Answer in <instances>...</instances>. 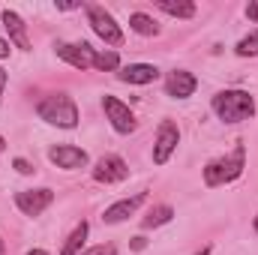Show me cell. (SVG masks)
<instances>
[{"label": "cell", "mask_w": 258, "mask_h": 255, "mask_svg": "<svg viewBox=\"0 0 258 255\" xmlns=\"http://www.w3.org/2000/svg\"><path fill=\"white\" fill-rule=\"evenodd\" d=\"M210 108L222 123H243L255 117V96L246 90H219L213 93Z\"/></svg>", "instance_id": "cell-1"}, {"label": "cell", "mask_w": 258, "mask_h": 255, "mask_svg": "<svg viewBox=\"0 0 258 255\" xmlns=\"http://www.w3.org/2000/svg\"><path fill=\"white\" fill-rule=\"evenodd\" d=\"M246 168V147L237 144L231 153L225 156H216L204 165V186L207 189H216V186H225V183H234Z\"/></svg>", "instance_id": "cell-2"}, {"label": "cell", "mask_w": 258, "mask_h": 255, "mask_svg": "<svg viewBox=\"0 0 258 255\" xmlns=\"http://www.w3.org/2000/svg\"><path fill=\"white\" fill-rule=\"evenodd\" d=\"M39 120H45L48 126H60V129H75L78 126V105L72 102V96L66 93H51L36 105Z\"/></svg>", "instance_id": "cell-3"}, {"label": "cell", "mask_w": 258, "mask_h": 255, "mask_svg": "<svg viewBox=\"0 0 258 255\" xmlns=\"http://www.w3.org/2000/svg\"><path fill=\"white\" fill-rule=\"evenodd\" d=\"M84 9H87V21H90L93 33H96L105 45L120 48V45H123V30H120V24L114 21V15H111L105 6H99V3H87Z\"/></svg>", "instance_id": "cell-4"}, {"label": "cell", "mask_w": 258, "mask_h": 255, "mask_svg": "<svg viewBox=\"0 0 258 255\" xmlns=\"http://www.w3.org/2000/svg\"><path fill=\"white\" fill-rule=\"evenodd\" d=\"M180 144V126L174 120H162L156 129V141H153V165H165L171 159V153Z\"/></svg>", "instance_id": "cell-5"}, {"label": "cell", "mask_w": 258, "mask_h": 255, "mask_svg": "<svg viewBox=\"0 0 258 255\" xmlns=\"http://www.w3.org/2000/svg\"><path fill=\"white\" fill-rule=\"evenodd\" d=\"M102 111H105V117H108V123L114 132H120V135H129V132H135V114L129 111L126 102H120L117 96H102Z\"/></svg>", "instance_id": "cell-6"}, {"label": "cell", "mask_w": 258, "mask_h": 255, "mask_svg": "<svg viewBox=\"0 0 258 255\" xmlns=\"http://www.w3.org/2000/svg\"><path fill=\"white\" fill-rule=\"evenodd\" d=\"M54 51H57L60 60H66L69 66H75L81 72L84 69H93V60H96V48L90 42H57Z\"/></svg>", "instance_id": "cell-7"}, {"label": "cell", "mask_w": 258, "mask_h": 255, "mask_svg": "<svg viewBox=\"0 0 258 255\" xmlns=\"http://www.w3.org/2000/svg\"><path fill=\"white\" fill-rule=\"evenodd\" d=\"M129 177V165L117 156V153H105L96 159L93 165V180L96 183H120Z\"/></svg>", "instance_id": "cell-8"}, {"label": "cell", "mask_w": 258, "mask_h": 255, "mask_svg": "<svg viewBox=\"0 0 258 255\" xmlns=\"http://www.w3.org/2000/svg\"><path fill=\"white\" fill-rule=\"evenodd\" d=\"M51 201H54V192L48 189V186L15 192V207H18L24 216H39V213H45V210L51 207Z\"/></svg>", "instance_id": "cell-9"}, {"label": "cell", "mask_w": 258, "mask_h": 255, "mask_svg": "<svg viewBox=\"0 0 258 255\" xmlns=\"http://www.w3.org/2000/svg\"><path fill=\"white\" fill-rule=\"evenodd\" d=\"M48 159H51L57 168H63V171L84 168V165L90 162L87 150H81V147H75V144H57V147H51V150H48Z\"/></svg>", "instance_id": "cell-10"}, {"label": "cell", "mask_w": 258, "mask_h": 255, "mask_svg": "<svg viewBox=\"0 0 258 255\" xmlns=\"http://www.w3.org/2000/svg\"><path fill=\"white\" fill-rule=\"evenodd\" d=\"M195 87H198V78H195L189 69H174V72H168V78H165V93L174 96V99L192 96Z\"/></svg>", "instance_id": "cell-11"}, {"label": "cell", "mask_w": 258, "mask_h": 255, "mask_svg": "<svg viewBox=\"0 0 258 255\" xmlns=\"http://www.w3.org/2000/svg\"><path fill=\"white\" fill-rule=\"evenodd\" d=\"M147 201V192H138V195H132V198H120V201H114L111 207H105V213H102V219H105V225H117V222H123L129 219L141 204Z\"/></svg>", "instance_id": "cell-12"}, {"label": "cell", "mask_w": 258, "mask_h": 255, "mask_svg": "<svg viewBox=\"0 0 258 255\" xmlns=\"http://www.w3.org/2000/svg\"><path fill=\"white\" fill-rule=\"evenodd\" d=\"M0 21L9 33V42H15V48H21V51H30V36H27V24L21 21V15L12 12V9H3Z\"/></svg>", "instance_id": "cell-13"}, {"label": "cell", "mask_w": 258, "mask_h": 255, "mask_svg": "<svg viewBox=\"0 0 258 255\" xmlns=\"http://www.w3.org/2000/svg\"><path fill=\"white\" fill-rule=\"evenodd\" d=\"M117 78L123 84H153L159 78V69L153 63H129L117 69Z\"/></svg>", "instance_id": "cell-14"}, {"label": "cell", "mask_w": 258, "mask_h": 255, "mask_svg": "<svg viewBox=\"0 0 258 255\" xmlns=\"http://www.w3.org/2000/svg\"><path fill=\"white\" fill-rule=\"evenodd\" d=\"M87 234H90V225H87V222H78V225L72 228V234L66 237V243H63V249H60V255H81Z\"/></svg>", "instance_id": "cell-15"}, {"label": "cell", "mask_w": 258, "mask_h": 255, "mask_svg": "<svg viewBox=\"0 0 258 255\" xmlns=\"http://www.w3.org/2000/svg\"><path fill=\"white\" fill-rule=\"evenodd\" d=\"M156 9H162V12H168V15H174V18H192L195 12H198V6H195L192 0H156Z\"/></svg>", "instance_id": "cell-16"}, {"label": "cell", "mask_w": 258, "mask_h": 255, "mask_svg": "<svg viewBox=\"0 0 258 255\" xmlns=\"http://www.w3.org/2000/svg\"><path fill=\"white\" fill-rule=\"evenodd\" d=\"M129 27H132L138 36H159V24H156L147 12H132V15H129Z\"/></svg>", "instance_id": "cell-17"}, {"label": "cell", "mask_w": 258, "mask_h": 255, "mask_svg": "<svg viewBox=\"0 0 258 255\" xmlns=\"http://www.w3.org/2000/svg\"><path fill=\"white\" fill-rule=\"evenodd\" d=\"M171 216H174V207H171V204H156V207L141 219V228H159V225L171 222Z\"/></svg>", "instance_id": "cell-18"}, {"label": "cell", "mask_w": 258, "mask_h": 255, "mask_svg": "<svg viewBox=\"0 0 258 255\" xmlns=\"http://www.w3.org/2000/svg\"><path fill=\"white\" fill-rule=\"evenodd\" d=\"M93 69H99V72H117V69H120V57H117V51H96Z\"/></svg>", "instance_id": "cell-19"}, {"label": "cell", "mask_w": 258, "mask_h": 255, "mask_svg": "<svg viewBox=\"0 0 258 255\" xmlns=\"http://www.w3.org/2000/svg\"><path fill=\"white\" fill-rule=\"evenodd\" d=\"M234 54H237V57H258V30H252L249 36H243V39L234 45Z\"/></svg>", "instance_id": "cell-20"}, {"label": "cell", "mask_w": 258, "mask_h": 255, "mask_svg": "<svg viewBox=\"0 0 258 255\" xmlns=\"http://www.w3.org/2000/svg\"><path fill=\"white\" fill-rule=\"evenodd\" d=\"M12 168H15L18 174H33V171H36V168H33L27 159H21V156H15V159H12Z\"/></svg>", "instance_id": "cell-21"}, {"label": "cell", "mask_w": 258, "mask_h": 255, "mask_svg": "<svg viewBox=\"0 0 258 255\" xmlns=\"http://www.w3.org/2000/svg\"><path fill=\"white\" fill-rule=\"evenodd\" d=\"M81 255H114V246H111V243H102V246H90V249H84Z\"/></svg>", "instance_id": "cell-22"}, {"label": "cell", "mask_w": 258, "mask_h": 255, "mask_svg": "<svg viewBox=\"0 0 258 255\" xmlns=\"http://www.w3.org/2000/svg\"><path fill=\"white\" fill-rule=\"evenodd\" d=\"M144 246H147V237H141V234H138V237H132V240H129V249H132V252H141V249H144Z\"/></svg>", "instance_id": "cell-23"}, {"label": "cell", "mask_w": 258, "mask_h": 255, "mask_svg": "<svg viewBox=\"0 0 258 255\" xmlns=\"http://www.w3.org/2000/svg\"><path fill=\"white\" fill-rule=\"evenodd\" d=\"M246 18H249V21H255V24H258V0H252V3H246Z\"/></svg>", "instance_id": "cell-24"}, {"label": "cell", "mask_w": 258, "mask_h": 255, "mask_svg": "<svg viewBox=\"0 0 258 255\" xmlns=\"http://www.w3.org/2000/svg\"><path fill=\"white\" fill-rule=\"evenodd\" d=\"M9 51H12V42L0 39V60H6V57H9Z\"/></svg>", "instance_id": "cell-25"}, {"label": "cell", "mask_w": 258, "mask_h": 255, "mask_svg": "<svg viewBox=\"0 0 258 255\" xmlns=\"http://www.w3.org/2000/svg\"><path fill=\"white\" fill-rule=\"evenodd\" d=\"M6 81H9V75H6V69L0 66V102H3V90H6Z\"/></svg>", "instance_id": "cell-26"}, {"label": "cell", "mask_w": 258, "mask_h": 255, "mask_svg": "<svg viewBox=\"0 0 258 255\" xmlns=\"http://www.w3.org/2000/svg\"><path fill=\"white\" fill-rule=\"evenodd\" d=\"M27 255H48V252H45V249H30Z\"/></svg>", "instance_id": "cell-27"}, {"label": "cell", "mask_w": 258, "mask_h": 255, "mask_svg": "<svg viewBox=\"0 0 258 255\" xmlns=\"http://www.w3.org/2000/svg\"><path fill=\"white\" fill-rule=\"evenodd\" d=\"M195 255H210V246H204V249H198Z\"/></svg>", "instance_id": "cell-28"}, {"label": "cell", "mask_w": 258, "mask_h": 255, "mask_svg": "<svg viewBox=\"0 0 258 255\" xmlns=\"http://www.w3.org/2000/svg\"><path fill=\"white\" fill-rule=\"evenodd\" d=\"M3 150H6V141H3V135H0V153H3Z\"/></svg>", "instance_id": "cell-29"}, {"label": "cell", "mask_w": 258, "mask_h": 255, "mask_svg": "<svg viewBox=\"0 0 258 255\" xmlns=\"http://www.w3.org/2000/svg\"><path fill=\"white\" fill-rule=\"evenodd\" d=\"M252 228H255V234H258V213H255V222H252Z\"/></svg>", "instance_id": "cell-30"}, {"label": "cell", "mask_w": 258, "mask_h": 255, "mask_svg": "<svg viewBox=\"0 0 258 255\" xmlns=\"http://www.w3.org/2000/svg\"><path fill=\"white\" fill-rule=\"evenodd\" d=\"M3 252H6V246H3V240H0V255H3Z\"/></svg>", "instance_id": "cell-31"}]
</instances>
